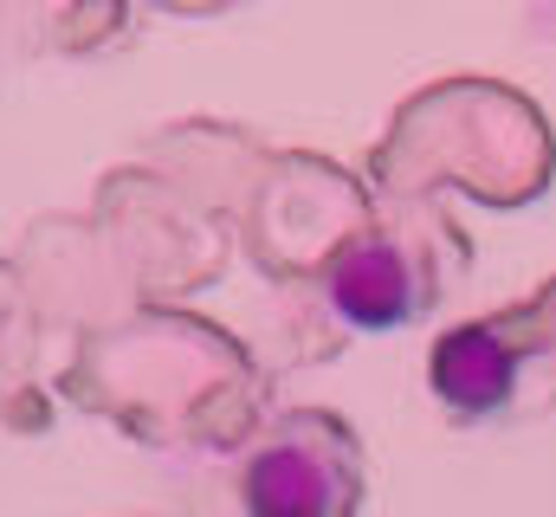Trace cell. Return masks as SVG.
<instances>
[{"label": "cell", "instance_id": "cell-1", "mask_svg": "<svg viewBox=\"0 0 556 517\" xmlns=\"http://www.w3.org/2000/svg\"><path fill=\"white\" fill-rule=\"evenodd\" d=\"M247 517H356V440L330 414H285L240 466Z\"/></svg>", "mask_w": 556, "mask_h": 517}, {"label": "cell", "instance_id": "cell-2", "mask_svg": "<svg viewBox=\"0 0 556 517\" xmlns=\"http://www.w3.org/2000/svg\"><path fill=\"white\" fill-rule=\"evenodd\" d=\"M324 291H330L343 324H356V330H402L433 298V278H427V258L402 234L376 227V234H356L343 253L330 258Z\"/></svg>", "mask_w": 556, "mask_h": 517}, {"label": "cell", "instance_id": "cell-3", "mask_svg": "<svg viewBox=\"0 0 556 517\" xmlns=\"http://www.w3.org/2000/svg\"><path fill=\"white\" fill-rule=\"evenodd\" d=\"M511 324H459L433 343L427 356V382L433 394L459 414V420H492L498 407H511L518 394V350L505 337Z\"/></svg>", "mask_w": 556, "mask_h": 517}]
</instances>
